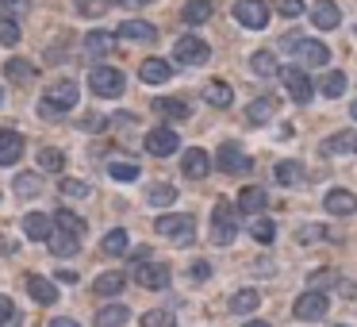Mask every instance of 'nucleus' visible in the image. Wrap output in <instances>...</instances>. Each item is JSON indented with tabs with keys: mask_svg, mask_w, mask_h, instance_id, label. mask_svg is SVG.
<instances>
[{
	"mask_svg": "<svg viewBox=\"0 0 357 327\" xmlns=\"http://www.w3.org/2000/svg\"><path fill=\"white\" fill-rule=\"evenodd\" d=\"M349 112H354V119H357V101H354V108H349Z\"/></svg>",
	"mask_w": 357,
	"mask_h": 327,
	"instance_id": "obj_56",
	"label": "nucleus"
},
{
	"mask_svg": "<svg viewBox=\"0 0 357 327\" xmlns=\"http://www.w3.org/2000/svg\"><path fill=\"white\" fill-rule=\"evenodd\" d=\"M250 69H254L258 77H277V74H281L273 51H254V54H250Z\"/></svg>",
	"mask_w": 357,
	"mask_h": 327,
	"instance_id": "obj_24",
	"label": "nucleus"
},
{
	"mask_svg": "<svg viewBox=\"0 0 357 327\" xmlns=\"http://www.w3.org/2000/svg\"><path fill=\"white\" fill-rule=\"evenodd\" d=\"M134 4H150V0H134Z\"/></svg>",
	"mask_w": 357,
	"mask_h": 327,
	"instance_id": "obj_58",
	"label": "nucleus"
},
{
	"mask_svg": "<svg viewBox=\"0 0 357 327\" xmlns=\"http://www.w3.org/2000/svg\"><path fill=\"white\" fill-rule=\"evenodd\" d=\"M354 39H357V27H354Z\"/></svg>",
	"mask_w": 357,
	"mask_h": 327,
	"instance_id": "obj_59",
	"label": "nucleus"
},
{
	"mask_svg": "<svg viewBox=\"0 0 357 327\" xmlns=\"http://www.w3.org/2000/svg\"><path fill=\"white\" fill-rule=\"evenodd\" d=\"M250 235L258 239V243H273V239H277V224H273V219H265V216H258L254 224H250Z\"/></svg>",
	"mask_w": 357,
	"mask_h": 327,
	"instance_id": "obj_38",
	"label": "nucleus"
},
{
	"mask_svg": "<svg viewBox=\"0 0 357 327\" xmlns=\"http://www.w3.org/2000/svg\"><path fill=\"white\" fill-rule=\"evenodd\" d=\"M158 235L173 239L177 246H189L192 239H196V219L189 216V212H173V216H158Z\"/></svg>",
	"mask_w": 357,
	"mask_h": 327,
	"instance_id": "obj_3",
	"label": "nucleus"
},
{
	"mask_svg": "<svg viewBox=\"0 0 357 327\" xmlns=\"http://www.w3.org/2000/svg\"><path fill=\"white\" fill-rule=\"evenodd\" d=\"M112 4H123V8H139V4H134V0H112Z\"/></svg>",
	"mask_w": 357,
	"mask_h": 327,
	"instance_id": "obj_54",
	"label": "nucleus"
},
{
	"mask_svg": "<svg viewBox=\"0 0 357 327\" xmlns=\"http://www.w3.org/2000/svg\"><path fill=\"white\" fill-rule=\"evenodd\" d=\"M326 308H331V301H326V293H319V289H308L304 296H296V319H304V324H315V319L326 316Z\"/></svg>",
	"mask_w": 357,
	"mask_h": 327,
	"instance_id": "obj_9",
	"label": "nucleus"
},
{
	"mask_svg": "<svg viewBox=\"0 0 357 327\" xmlns=\"http://www.w3.org/2000/svg\"><path fill=\"white\" fill-rule=\"evenodd\" d=\"M12 189H16L19 196H39L42 193V181H39V174H19Z\"/></svg>",
	"mask_w": 357,
	"mask_h": 327,
	"instance_id": "obj_40",
	"label": "nucleus"
},
{
	"mask_svg": "<svg viewBox=\"0 0 357 327\" xmlns=\"http://www.w3.org/2000/svg\"><path fill=\"white\" fill-rule=\"evenodd\" d=\"M112 42H116L112 31H89L85 35V54H96V58L100 54H112Z\"/></svg>",
	"mask_w": 357,
	"mask_h": 327,
	"instance_id": "obj_30",
	"label": "nucleus"
},
{
	"mask_svg": "<svg viewBox=\"0 0 357 327\" xmlns=\"http://www.w3.org/2000/svg\"><path fill=\"white\" fill-rule=\"evenodd\" d=\"M24 235L35 239V243H50V235H54V219H50L46 212H27L24 216Z\"/></svg>",
	"mask_w": 357,
	"mask_h": 327,
	"instance_id": "obj_15",
	"label": "nucleus"
},
{
	"mask_svg": "<svg viewBox=\"0 0 357 327\" xmlns=\"http://www.w3.org/2000/svg\"><path fill=\"white\" fill-rule=\"evenodd\" d=\"M81 124H85V127H104V124H108V119H104V116H85Z\"/></svg>",
	"mask_w": 357,
	"mask_h": 327,
	"instance_id": "obj_51",
	"label": "nucleus"
},
{
	"mask_svg": "<svg viewBox=\"0 0 357 327\" xmlns=\"http://www.w3.org/2000/svg\"><path fill=\"white\" fill-rule=\"evenodd\" d=\"M127 316H131V312H127L123 304H104V308L96 312V327H123Z\"/></svg>",
	"mask_w": 357,
	"mask_h": 327,
	"instance_id": "obj_27",
	"label": "nucleus"
},
{
	"mask_svg": "<svg viewBox=\"0 0 357 327\" xmlns=\"http://www.w3.org/2000/svg\"><path fill=\"white\" fill-rule=\"evenodd\" d=\"M139 77L146 85H166L169 77H173V62H166V58H146L142 62V69H139Z\"/></svg>",
	"mask_w": 357,
	"mask_h": 327,
	"instance_id": "obj_19",
	"label": "nucleus"
},
{
	"mask_svg": "<svg viewBox=\"0 0 357 327\" xmlns=\"http://www.w3.org/2000/svg\"><path fill=\"white\" fill-rule=\"evenodd\" d=\"M77 246H81V239H73V235H62V231H54V235H50V251L58 254V258L77 254Z\"/></svg>",
	"mask_w": 357,
	"mask_h": 327,
	"instance_id": "obj_35",
	"label": "nucleus"
},
{
	"mask_svg": "<svg viewBox=\"0 0 357 327\" xmlns=\"http://www.w3.org/2000/svg\"><path fill=\"white\" fill-rule=\"evenodd\" d=\"M81 101V89H77V81H54L46 92H42V104H39V116H66L73 104Z\"/></svg>",
	"mask_w": 357,
	"mask_h": 327,
	"instance_id": "obj_1",
	"label": "nucleus"
},
{
	"mask_svg": "<svg viewBox=\"0 0 357 327\" xmlns=\"http://www.w3.org/2000/svg\"><path fill=\"white\" fill-rule=\"evenodd\" d=\"M258 304H261V293H258V289H238V293L231 296V312H234V316H250Z\"/></svg>",
	"mask_w": 357,
	"mask_h": 327,
	"instance_id": "obj_25",
	"label": "nucleus"
},
{
	"mask_svg": "<svg viewBox=\"0 0 357 327\" xmlns=\"http://www.w3.org/2000/svg\"><path fill=\"white\" fill-rule=\"evenodd\" d=\"M108 177L112 181H134V177H139V166H134V162H108Z\"/></svg>",
	"mask_w": 357,
	"mask_h": 327,
	"instance_id": "obj_42",
	"label": "nucleus"
},
{
	"mask_svg": "<svg viewBox=\"0 0 357 327\" xmlns=\"http://www.w3.org/2000/svg\"><path fill=\"white\" fill-rule=\"evenodd\" d=\"M323 208L331 212V216H349V212H357V196L349 193V189H331V193L323 196Z\"/></svg>",
	"mask_w": 357,
	"mask_h": 327,
	"instance_id": "obj_17",
	"label": "nucleus"
},
{
	"mask_svg": "<svg viewBox=\"0 0 357 327\" xmlns=\"http://www.w3.org/2000/svg\"><path fill=\"white\" fill-rule=\"evenodd\" d=\"M62 193H66V196H89V185H85V181H73V177H66V181H62Z\"/></svg>",
	"mask_w": 357,
	"mask_h": 327,
	"instance_id": "obj_46",
	"label": "nucleus"
},
{
	"mask_svg": "<svg viewBox=\"0 0 357 327\" xmlns=\"http://www.w3.org/2000/svg\"><path fill=\"white\" fill-rule=\"evenodd\" d=\"M134 281H139L142 289H166L169 285V266H162V262H139L134 266Z\"/></svg>",
	"mask_w": 357,
	"mask_h": 327,
	"instance_id": "obj_12",
	"label": "nucleus"
},
{
	"mask_svg": "<svg viewBox=\"0 0 357 327\" xmlns=\"http://www.w3.org/2000/svg\"><path fill=\"white\" fill-rule=\"evenodd\" d=\"M311 24L319 27V31H334V27L342 24V12L334 0H319L315 8H311Z\"/></svg>",
	"mask_w": 357,
	"mask_h": 327,
	"instance_id": "obj_18",
	"label": "nucleus"
},
{
	"mask_svg": "<svg viewBox=\"0 0 357 327\" xmlns=\"http://www.w3.org/2000/svg\"><path fill=\"white\" fill-rule=\"evenodd\" d=\"M54 231L81 239V235H85V219L77 216V212H69V208H58V212H54Z\"/></svg>",
	"mask_w": 357,
	"mask_h": 327,
	"instance_id": "obj_20",
	"label": "nucleus"
},
{
	"mask_svg": "<svg viewBox=\"0 0 357 327\" xmlns=\"http://www.w3.org/2000/svg\"><path fill=\"white\" fill-rule=\"evenodd\" d=\"M319 89H323L326 101H338L342 92H346V74H342V69H326V74H323V85H319Z\"/></svg>",
	"mask_w": 357,
	"mask_h": 327,
	"instance_id": "obj_29",
	"label": "nucleus"
},
{
	"mask_svg": "<svg viewBox=\"0 0 357 327\" xmlns=\"http://www.w3.org/2000/svg\"><path fill=\"white\" fill-rule=\"evenodd\" d=\"M234 235H238V219H234V208L227 201L216 204V212H211V239H216L219 246L234 243Z\"/></svg>",
	"mask_w": 357,
	"mask_h": 327,
	"instance_id": "obj_6",
	"label": "nucleus"
},
{
	"mask_svg": "<svg viewBox=\"0 0 357 327\" xmlns=\"http://www.w3.org/2000/svg\"><path fill=\"white\" fill-rule=\"evenodd\" d=\"M184 24H204V19H211V0H189L181 8Z\"/></svg>",
	"mask_w": 357,
	"mask_h": 327,
	"instance_id": "obj_34",
	"label": "nucleus"
},
{
	"mask_svg": "<svg viewBox=\"0 0 357 327\" xmlns=\"http://www.w3.org/2000/svg\"><path fill=\"white\" fill-rule=\"evenodd\" d=\"M108 4H112V0H73V8L81 12V16H89V19L104 16V12H108Z\"/></svg>",
	"mask_w": 357,
	"mask_h": 327,
	"instance_id": "obj_44",
	"label": "nucleus"
},
{
	"mask_svg": "<svg viewBox=\"0 0 357 327\" xmlns=\"http://www.w3.org/2000/svg\"><path fill=\"white\" fill-rule=\"evenodd\" d=\"M92 289H96L100 296H116V293H123V274H100Z\"/></svg>",
	"mask_w": 357,
	"mask_h": 327,
	"instance_id": "obj_36",
	"label": "nucleus"
},
{
	"mask_svg": "<svg viewBox=\"0 0 357 327\" xmlns=\"http://www.w3.org/2000/svg\"><path fill=\"white\" fill-rule=\"evenodd\" d=\"M100 251L116 254V258H119V254H127V231H119V227H116V231H108V235H104V243H100Z\"/></svg>",
	"mask_w": 357,
	"mask_h": 327,
	"instance_id": "obj_39",
	"label": "nucleus"
},
{
	"mask_svg": "<svg viewBox=\"0 0 357 327\" xmlns=\"http://www.w3.org/2000/svg\"><path fill=\"white\" fill-rule=\"evenodd\" d=\"M50 327H81V324H73V319L62 316V319H50Z\"/></svg>",
	"mask_w": 357,
	"mask_h": 327,
	"instance_id": "obj_52",
	"label": "nucleus"
},
{
	"mask_svg": "<svg viewBox=\"0 0 357 327\" xmlns=\"http://www.w3.org/2000/svg\"><path fill=\"white\" fill-rule=\"evenodd\" d=\"M0 104H4V89H0Z\"/></svg>",
	"mask_w": 357,
	"mask_h": 327,
	"instance_id": "obj_57",
	"label": "nucleus"
},
{
	"mask_svg": "<svg viewBox=\"0 0 357 327\" xmlns=\"http://www.w3.org/2000/svg\"><path fill=\"white\" fill-rule=\"evenodd\" d=\"M323 154H357V131H338L323 143Z\"/></svg>",
	"mask_w": 357,
	"mask_h": 327,
	"instance_id": "obj_23",
	"label": "nucleus"
},
{
	"mask_svg": "<svg viewBox=\"0 0 357 327\" xmlns=\"http://www.w3.org/2000/svg\"><path fill=\"white\" fill-rule=\"evenodd\" d=\"M242 327H269L265 319H250V324H242Z\"/></svg>",
	"mask_w": 357,
	"mask_h": 327,
	"instance_id": "obj_53",
	"label": "nucleus"
},
{
	"mask_svg": "<svg viewBox=\"0 0 357 327\" xmlns=\"http://www.w3.org/2000/svg\"><path fill=\"white\" fill-rule=\"evenodd\" d=\"M281 47L288 54H296V62H304V66H326L331 62V51H326V42L319 39H304V35H284Z\"/></svg>",
	"mask_w": 357,
	"mask_h": 327,
	"instance_id": "obj_2",
	"label": "nucleus"
},
{
	"mask_svg": "<svg viewBox=\"0 0 357 327\" xmlns=\"http://www.w3.org/2000/svg\"><path fill=\"white\" fill-rule=\"evenodd\" d=\"M12 319H16V304H12V296H0V327H8Z\"/></svg>",
	"mask_w": 357,
	"mask_h": 327,
	"instance_id": "obj_47",
	"label": "nucleus"
},
{
	"mask_svg": "<svg viewBox=\"0 0 357 327\" xmlns=\"http://www.w3.org/2000/svg\"><path fill=\"white\" fill-rule=\"evenodd\" d=\"M4 77L16 81V85H31L35 81V66L27 58H8V62H4Z\"/></svg>",
	"mask_w": 357,
	"mask_h": 327,
	"instance_id": "obj_22",
	"label": "nucleus"
},
{
	"mask_svg": "<svg viewBox=\"0 0 357 327\" xmlns=\"http://www.w3.org/2000/svg\"><path fill=\"white\" fill-rule=\"evenodd\" d=\"M146 201L154 204V208H169V204L177 201V189H173V185H166V181H158V185H150Z\"/></svg>",
	"mask_w": 357,
	"mask_h": 327,
	"instance_id": "obj_33",
	"label": "nucleus"
},
{
	"mask_svg": "<svg viewBox=\"0 0 357 327\" xmlns=\"http://www.w3.org/2000/svg\"><path fill=\"white\" fill-rule=\"evenodd\" d=\"M154 112L166 119H189V104L184 101H173V97H162V101H154Z\"/></svg>",
	"mask_w": 357,
	"mask_h": 327,
	"instance_id": "obj_31",
	"label": "nucleus"
},
{
	"mask_svg": "<svg viewBox=\"0 0 357 327\" xmlns=\"http://www.w3.org/2000/svg\"><path fill=\"white\" fill-rule=\"evenodd\" d=\"M192 277H196V281H208V277H211V266H208V262H196V266H192Z\"/></svg>",
	"mask_w": 357,
	"mask_h": 327,
	"instance_id": "obj_50",
	"label": "nucleus"
},
{
	"mask_svg": "<svg viewBox=\"0 0 357 327\" xmlns=\"http://www.w3.org/2000/svg\"><path fill=\"white\" fill-rule=\"evenodd\" d=\"M265 189H258V185H250V189H242L238 193V212H250V216H254V212H261L265 208Z\"/></svg>",
	"mask_w": 357,
	"mask_h": 327,
	"instance_id": "obj_26",
	"label": "nucleus"
},
{
	"mask_svg": "<svg viewBox=\"0 0 357 327\" xmlns=\"http://www.w3.org/2000/svg\"><path fill=\"white\" fill-rule=\"evenodd\" d=\"M234 19H238L242 27H250V31H261V27H269L273 12H269L265 0H238V4H234Z\"/></svg>",
	"mask_w": 357,
	"mask_h": 327,
	"instance_id": "obj_7",
	"label": "nucleus"
},
{
	"mask_svg": "<svg viewBox=\"0 0 357 327\" xmlns=\"http://www.w3.org/2000/svg\"><path fill=\"white\" fill-rule=\"evenodd\" d=\"M39 169H46V174H62V169H66V154H62L58 146H42L39 151Z\"/></svg>",
	"mask_w": 357,
	"mask_h": 327,
	"instance_id": "obj_32",
	"label": "nucleus"
},
{
	"mask_svg": "<svg viewBox=\"0 0 357 327\" xmlns=\"http://www.w3.org/2000/svg\"><path fill=\"white\" fill-rule=\"evenodd\" d=\"M24 154V135L12 127H0V166H16Z\"/></svg>",
	"mask_w": 357,
	"mask_h": 327,
	"instance_id": "obj_16",
	"label": "nucleus"
},
{
	"mask_svg": "<svg viewBox=\"0 0 357 327\" xmlns=\"http://www.w3.org/2000/svg\"><path fill=\"white\" fill-rule=\"evenodd\" d=\"M246 119H250V124H265V119H273V101H269V97H265V101H254L246 108Z\"/></svg>",
	"mask_w": 357,
	"mask_h": 327,
	"instance_id": "obj_41",
	"label": "nucleus"
},
{
	"mask_svg": "<svg viewBox=\"0 0 357 327\" xmlns=\"http://www.w3.org/2000/svg\"><path fill=\"white\" fill-rule=\"evenodd\" d=\"M0 42H4V47H16L19 42V24L16 19H0Z\"/></svg>",
	"mask_w": 357,
	"mask_h": 327,
	"instance_id": "obj_45",
	"label": "nucleus"
},
{
	"mask_svg": "<svg viewBox=\"0 0 357 327\" xmlns=\"http://www.w3.org/2000/svg\"><path fill=\"white\" fill-rule=\"evenodd\" d=\"M142 327H177V316L169 308H150L142 312Z\"/></svg>",
	"mask_w": 357,
	"mask_h": 327,
	"instance_id": "obj_37",
	"label": "nucleus"
},
{
	"mask_svg": "<svg viewBox=\"0 0 357 327\" xmlns=\"http://www.w3.org/2000/svg\"><path fill=\"white\" fill-rule=\"evenodd\" d=\"M0 4H19V0H0Z\"/></svg>",
	"mask_w": 357,
	"mask_h": 327,
	"instance_id": "obj_55",
	"label": "nucleus"
},
{
	"mask_svg": "<svg viewBox=\"0 0 357 327\" xmlns=\"http://www.w3.org/2000/svg\"><path fill=\"white\" fill-rule=\"evenodd\" d=\"M211 58V47L200 35H181V39L173 42V62L177 66H204V62Z\"/></svg>",
	"mask_w": 357,
	"mask_h": 327,
	"instance_id": "obj_4",
	"label": "nucleus"
},
{
	"mask_svg": "<svg viewBox=\"0 0 357 327\" xmlns=\"http://www.w3.org/2000/svg\"><path fill=\"white\" fill-rule=\"evenodd\" d=\"M123 69H116V66H96V69H89V89L96 92V97H119L123 92Z\"/></svg>",
	"mask_w": 357,
	"mask_h": 327,
	"instance_id": "obj_5",
	"label": "nucleus"
},
{
	"mask_svg": "<svg viewBox=\"0 0 357 327\" xmlns=\"http://www.w3.org/2000/svg\"><path fill=\"white\" fill-rule=\"evenodd\" d=\"M211 154L204 151V146H189V151L181 154V174L189 177V181H204V177L211 174Z\"/></svg>",
	"mask_w": 357,
	"mask_h": 327,
	"instance_id": "obj_10",
	"label": "nucleus"
},
{
	"mask_svg": "<svg viewBox=\"0 0 357 327\" xmlns=\"http://www.w3.org/2000/svg\"><path fill=\"white\" fill-rule=\"evenodd\" d=\"M27 293H31L39 304H54V301H58V285L46 281V277H39V274L27 277Z\"/></svg>",
	"mask_w": 357,
	"mask_h": 327,
	"instance_id": "obj_21",
	"label": "nucleus"
},
{
	"mask_svg": "<svg viewBox=\"0 0 357 327\" xmlns=\"http://www.w3.org/2000/svg\"><path fill=\"white\" fill-rule=\"evenodd\" d=\"M216 166L223 169V174H231V177H246L250 169H254V162H250V154L242 151V146L223 143V146H219V154H216Z\"/></svg>",
	"mask_w": 357,
	"mask_h": 327,
	"instance_id": "obj_8",
	"label": "nucleus"
},
{
	"mask_svg": "<svg viewBox=\"0 0 357 327\" xmlns=\"http://www.w3.org/2000/svg\"><path fill=\"white\" fill-rule=\"evenodd\" d=\"M304 177V166L299 162H277V181L281 185H296Z\"/></svg>",
	"mask_w": 357,
	"mask_h": 327,
	"instance_id": "obj_43",
	"label": "nucleus"
},
{
	"mask_svg": "<svg viewBox=\"0 0 357 327\" xmlns=\"http://www.w3.org/2000/svg\"><path fill=\"white\" fill-rule=\"evenodd\" d=\"M338 327H346V324H338Z\"/></svg>",
	"mask_w": 357,
	"mask_h": 327,
	"instance_id": "obj_60",
	"label": "nucleus"
},
{
	"mask_svg": "<svg viewBox=\"0 0 357 327\" xmlns=\"http://www.w3.org/2000/svg\"><path fill=\"white\" fill-rule=\"evenodd\" d=\"M177 146H181V139H177V131L169 124L154 127V131H146V151L154 154V158H166V154H173Z\"/></svg>",
	"mask_w": 357,
	"mask_h": 327,
	"instance_id": "obj_11",
	"label": "nucleus"
},
{
	"mask_svg": "<svg viewBox=\"0 0 357 327\" xmlns=\"http://www.w3.org/2000/svg\"><path fill=\"white\" fill-rule=\"evenodd\" d=\"M326 235V227H304L299 231V243H311V239H323Z\"/></svg>",
	"mask_w": 357,
	"mask_h": 327,
	"instance_id": "obj_49",
	"label": "nucleus"
},
{
	"mask_svg": "<svg viewBox=\"0 0 357 327\" xmlns=\"http://www.w3.org/2000/svg\"><path fill=\"white\" fill-rule=\"evenodd\" d=\"M304 8H308L304 0H281V12H284V16H304Z\"/></svg>",
	"mask_w": 357,
	"mask_h": 327,
	"instance_id": "obj_48",
	"label": "nucleus"
},
{
	"mask_svg": "<svg viewBox=\"0 0 357 327\" xmlns=\"http://www.w3.org/2000/svg\"><path fill=\"white\" fill-rule=\"evenodd\" d=\"M204 101L216 104V108H227V104L234 101V92H231V85H223V81H208L204 85Z\"/></svg>",
	"mask_w": 357,
	"mask_h": 327,
	"instance_id": "obj_28",
	"label": "nucleus"
},
{
	"mask_svg": "<svg viewBox=\"0 0 357 327\" xmlns=\"http://www.w3.org/2000/svg\"><path fill=\"white\" fill-rule=\"evenodd\" d=\"M284 74V89H288V97L296 104H308L311 101V77L304 74V69H296V66H288V69H281Z\"/></svg>",
	"mask_w": 357,
	"mask_h": 327,
	"instance_id": "obj_13",
	"label": "nucleus"
},
{
	"mask_svg": "<svg viewBox=\"0 0 357 327\" xmlns=\"http://www.w3.org/2000/svg\"><path fill=\"white\" fill-rule=\"evenodd\" d=\"M116 39H127V42H158V27L146 24V19H123L116 31Z\"/></svg>",
	"mask_w": 357,
	"mask_h": 327,
	"instance_id": "obj_14",
	"label": "nucleus"
}]
</instances>
